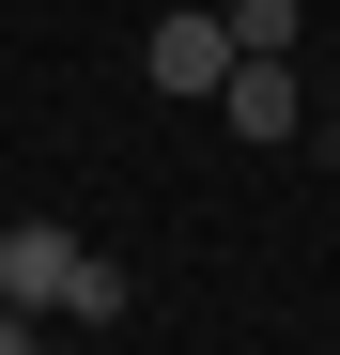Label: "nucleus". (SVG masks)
Segmentation results:
<instances>
[{"label": "nucleus", "instance_id": "f257e3e1", "mask_svg": "<svg viewBox=\"0 0 340 355\" xmlns=\"http://www.w3.org/2000/svg\"><path fill=\"white\" fill-rule=\"evenodd\" d=\"M0 293L46 309V324H124V263H93L62 216H16V232H0Z\"/></svg>", "mask_w": 340, "mask_h": 355}, {"label": "nucleus", "instance_id": "39448f33", "mask_svg": "<svg viewBox=\"0 0 340 355\" xmlns=\"http://www.w3.org/2000/svg\"><path fill=\"white\" fill-rule=\"evenodd\" d=\"M0 355H46V309H16V293H0Z\"/></svg>", "mask_w": 340, "mask_h": 355}, {"label": "nucleus", "instance_id": "7ed1b4c3", "mask_svg": "<svg viewBox=\"0 0 340 355\" xmlns=\"http://www.w3.org/2000/svg\"><path fill=\"white\" fill-rule=\"evenodd\" d=\"M139 78H155V93H216V78H232V16H155Z\"/></svg>", "mask_w": 340, "mask_h": 355}, {"label": "nucleus", "instance_id": "f03ea898", "mask_svg": "<svg viewBox=\"0 0 340 355\" xmlns=\"http://www.w3.org/2000/svg\"><path fill=\"white\" fill-rule=\"evenodd\" d=\"M216 108H232V139H294V124H309V93H294V62H278V46H232Z\"/></svg>", "mask_w": 340, "mask_h": 355}, {"label": "nucleus", "instance_id": "20e7f679", "mask_svg": "<svg viewBox=\"0 0 340 355\" xmlns=\"http://www.w3.org/2000/svg\"><path fill=\"white\" fill-rule=\"evenodd\" d=\"M294 31H309V0H232V46H278L294 62Z\"/></svg>", "mask_w": 340, "mask_h": 355}]
</instances>
